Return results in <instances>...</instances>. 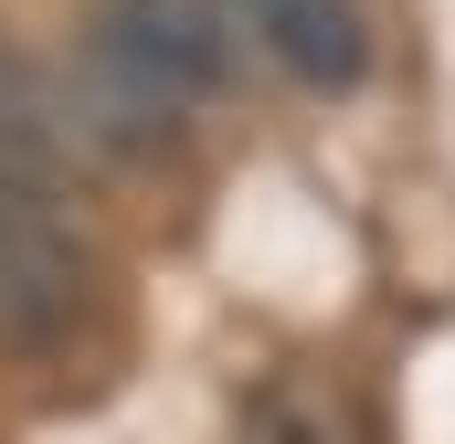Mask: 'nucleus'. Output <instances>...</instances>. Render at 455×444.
Returning <instances> with one entry per match:
<instances>
[{
  "label": "nucleus",
  "mask_w": 455,
  "mask_h": 444,
  "mask_svg": "<svg viewBox=\"0 0 455 444\" xmlns=\"http://www.w3.org/2000/svg\"><path fill=\"white\" fill-rule=\"evenodd\" d=\"M233 21L223 0H85L75 32V116L85 148H159L180 138V116L202 96H223L233 75Z\"/></svg>",
  "instance_id": "nucleus-1"
},
{
  "label": "nucleus",
  "mask_w": 455,
  "mask_h": 444,
  "mask_svg": "<svg viewBox=\"0 0 455 444\" xmlns=\"http://www.w3.org/2000/svg\"><path fill=\"white\" fill-rule=\"evenodd\" d=\"M85 297H96V254L53 212V180L0 170V349H64Z\"/></svg>",
  "instance_id": "nucleus-2"
},
{
  "label": "nucleus",
  "mask_w": 455,
  "mask_h": 444,
  "mask_svg": "<svg viewBox=\"0 0 455 444\" xmlns=\"http://www.w3.org/2000/svg\"><path fill=\"white\" fill-rule=\"evenodd\" d=\"M233 43L243 53H265L286 85H360V64H371V21H360V0H223Z\"/></svg>",
  "instance_id": "nucleus-3"
},
{
  "label": "nucleus",
  "mask_w": 455,
  "mask_h": 444,
  "mask_svg": "<svg viewBox=\"0 0 455 444\" xmlns=\"http://www.w3.org/2000/svg\"><path fill=\"white\" fill-rule=\"evenodd\" d=\"M85 148V116L75 85H53L32 53L0 43V170H32V180H64V159Z\"/></svg>",
  "instance_id": "nucleus-4"
},
{
  "label": "nucleus",
  "mask_w": 455,
  "mask_h": 444,
  "mask_svg": "<svg viewBox=\"0 0 455 444\" xmlns=\"http://www.w3.org/2000/svg\"><path fill=\"white\" fill-rule=\"evenodd\" d=\"M243 444H349V413L318 381H275V392L243 413Z\"/></svg>",
  "instance_id": "nucleus-5"
}]
</instances>
